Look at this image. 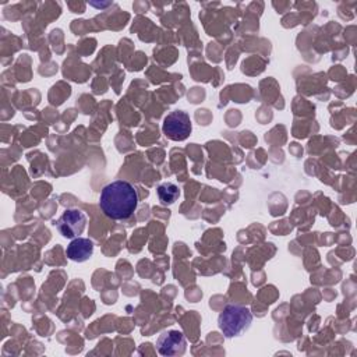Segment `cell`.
Returning <instances> with one entry per match:
<instances>
[{"mask_svg": "<svg viewBox=\"0 0 357 357\" xmlns=\"http://www.w3.org/2000/svg\"><path fill=\"white\" fill-rule=\"evenodd\" d=\"M138 205L135 187L124 180H116L103 187L99 198L102 212L114 220L128 219Z\"/></svg>", "mask_w": 357, "mask_h": 357, "instance_id": "obj_1", "label": "cell"}, {"mask_svg": "<svg viewBox=\"0 0 357 357\" xmlns=\"http://www.w3.org/2000/svg\"><path fill=\"white\" fill-rule=\"evenodd\" d=\"M251 321L252 314L250 308L238 304H229L225 307L223 312L219 314L218 325L226 337H234L248 329Z\"/></svg>", "mask_w": 357, "mask_h": 357, "instance_id": "obj_2", "label": "cell"}, {"mask_svg": "<svg viewBox=\"0 0 357 357\" xmlns=\"http://www.w3.org/2000/svg\"><path fill=\"white\" fill-rule=\"evenodd\" d=\"M191 119L183 110L169 113L163 120V134L173 141H184L191 134Z\"/></svg>", "mask_w": 357, "mask_h": 357, "instance_id": "obj_3", "label": "cell"}, {"mask_svg": "<svg viewBox=\"0 0 357 357\" xmlns=\"http://www.w3.org/2000/svg\"><path fill=\"white\" fill-rule=\"evenodd\" d=\"M57 230L66 238H75L86 226V215L79 209H66L56 222Z\"/></svg>", "mask_w": 357, "mask_h": 357, "instance_id": "obj_4", "label": "cell"}, {"mask_svg": "<svg viewBox=\"0 0 357 357\" xmlns=\"http://www.w3.org/2000/svg\"><path fill=\"white\" fill-rule=\"evenodd\" d=\"M185 337L180 331H165L156 340V349L162 356H181L185 351Z\"/></svg>", "mask_w": 357, "mask_h": 357, "instance_id": "obj_5", "label": "cell"}, {"mask_svg": "<svg viewBox=\"0 0 357 357\" xmlns=\"http://www.w3.org/2000/svg\"><path fill=\"white\" fill-rule=\"evenodd\" d=\"M68 259L74 262L88 261L93 254V243L86 237H75L66 248Z\"/></svg>", "mask_w": 357, "mask_h": 357, "instance_id": "obj_6", "label": "cell"}, {"mask_svg": "<svg viewBox=\"0 0 357 357\" xmlns=\"http://www.w3.org/2000/svg\"><path fill=\"white\" fill-rule=\"evenodd\" d=\"M156 192H158V197H159V199H160V202L162 204H173V202H176L177 201V198H178V195H180V190H178V187L176 185V184H173V183H162L159 187H158V190H156Z\"/></svg>", "mask_w": 357, "mask_h": 357, "instance_id": "obj_7", "label": "cell"}]
</instances>
